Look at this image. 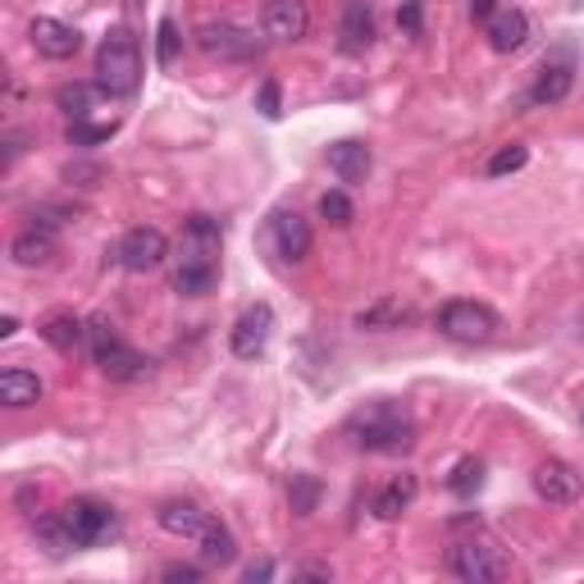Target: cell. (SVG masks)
<instances>
[{"mask_svg": "<svg viewBox=\"0 0 584 584\" xmlns=\"http://www.w3.org/2000/svg\"><path fill=\"white\" fill-rule=\"evenodd\" d=\"M347 434L366 452H407L416 443V420L393 402H375L347 420Z\"/></svg>", "mask_w": 584, "mask_h": 584, "instance_id": "obj_1", "label": "cell"}, {"mask_svg": "<svg viewBox=\"0 0 584 584\" xmlns=\"http://www.w3.org/2000/svg\"><path fill=\"white\" fill-rule=\"evenodd\" d=\"M142 83V51L129 28H110L96 47V88L110 96H129Z\"/></svg>", "mask_w": 584, "mask_h": 584, "instance_id": "obj_2", "label": "cell"}, {"mask_svg": "<svg viewBox=\"0 0 584 584\" xmlns=\"http://www.w3.org/2000/svg\"><path fill=\"white\" fill-rule=\"evenodd\" d=\"M88 342H92V361H96V370L105 379H114V383H137V379L151 375V361L142 352H133V347L120 338V329H114L105 316L88 320Z\"/></svg>", "mask_w": 584, "mask_h": 584, "instance_id": "obj_3", "label": "cell"}, {"mask_svg": "<svg viewBox=\"0 0 584 584\" xmlns=\"http://www.w3.org/2000/svg\"><path fill=\"white\" fill-rule=\"evenodd\" d=\"M439 334L443 338H452V342H465V347H475V342H493L498 338V329H502V320H498V310H489L484 301H448L443 310H439Z\"/></svg>", "mask_w": 584, "mask_h": 584, "instance_id": "obj_4", "label": "cell"}, {"mask_svg": "<svg viewBox=\"0 0 584 584\" xmlns=\"http://www.w3.org/2000/svg\"><path fill=\"white\" fill-rule=\"evenodd\" d=\"M448 571L457 580H465V584H493V580H508L512 575V562L502 557L493 543L465 539V543H457V549L448 553Z\"/></svg>", "mask_w": 584, "mask_h": 584, "instance_id": "obj_5", "label": "cell"}, {"mask_svg": "<svg viewBox=\"0 0 584 584\" xmlns=\"http://www.w3.org/2000/svg\"><path fill=\"white\" fill-rule=\"evenodd\" d=\"M60 516H64V525H69V534H73L78 549H96V543H105L114 534V525H120V516H114L110 502H96V498H73V502H64Z\"/></svg>", "mask_w": 584, "mask_h": 584, "instance_id": "obj_6", "label": "cell"}, {"mask_svg": "<svg viewBox=\"0 0 584 584\" xmlns=\"http://www.w3.org/2000/svg\"><path fill=\"white\" fill-rule=\"evenodd\" d=\"M269 334H275V310H269L265 301L247 306L243 316H238V325L228 329L233 357H238V361H256V357L265 352V347H269Z\"/></svg>", "mask_w": 584, "mask_h": 584, "instance_id": "obj_7", "label": "cell"}, {"mask_svg": "<svg viewBox=\"0 0 584 584\" xmlns=\"http://www.w3.org/2000/svg\"><path fill=\"white\" fill-rule=\"evenodd\" d=\"M165 256H170V238L151 224H137L120 238V265L133 269V275H146V269L165 265Z\"/></svg>", "mask_w": 584, "mask_h": 584, "instance_id": "obj_8", "label": "cell"}, {"mask_svg": "<svg viewBox=\"0 0 584 584\" xmlns=\"http://www.w3.org/2000/svg\"><path fill=\"white\" fill-rule=\"evenodd\" d=\"M530 480H534V493H539L543 502H553V508H571V502L584 493L580 471H575V465H566V461H557V457L539 461Z\"/></svg>", "mask_w": 584, "mask_h": 584, "instance_id": "obj_9", "label": "cell"}, {"mask_svg": "<svg viewBox=\"0 0 584 584\" xmlns=\"http://www.w3.org/2000/svg\"><path fill=\"white\" fill-rule=\"evenodd\" d=\"M197 47L211 55V60H252L256 55V37L238 23H206L197 32Z\"/></svg>", "mask_w": 584, "mask_h": 584, "instance_id": "obj_10", "label": "cell"}, {"mask_svg": "<svg viewBox=\"0 0 584 584\" xmlns=\"http://www.w3.org/2000/svg\"><path fill=\"white\" fill-rule=\"evenodd\" d=\"M260 28H265V37H275V42H301V37L310 32L306 0H265Z\"/></svg>", "mask_w": 584, "mask_h": 584, "instance_id": "obj_11", "label": "cell"}, {"mask_svg": "<svg viewBox=\"0 0 584 584\" xmlns=\"http://www.w3.org/2000/svg\"><path fill=\"white\" fill-rule=\"evenodd\" d=\"M28 37H32L37 55H47V60H73V55H78V47H83V32L69 28L64 19H51V14L32 19Z\"/></svg>", "mask_w": 584, "mask_h": 584, "instance_id": "obj_12", "label": "cell"}, {"mask_svg": "<svg viewBox=\"0 0 584 584\" xmlns=\"http://www.w3.org/2000/svg\"><path fill=\"white\" fill-rule=\"evenodd\" d=\"M375 42V10L370 0H347L342 23H338V51L342 55H366Z\"/></svg>", "mask_w": 584, "mask_h": 584, "instance_id": "obj_13", "label": "cell"}, {"mask_svg": "<svg viewBox=\"0 0 584 584\" xmlns=\"http://www.w3.org/2000/svg\"><path fill=\"white\" fill-rule=\"evenodd\" d=\"M155 521H161V530L178 534V539H202L211 530V512H202L197 502H187V498H170L161 502V512H155Z\"/></svg>", "mask_w": 584, "mask_h": 584, "instance_id": "obj_14", "label": "cell"}, {"mask_svg": "<svg viewBox=\"0 0 584 584\" xmlns=\"http://www.w3.org/2000/svg\"><path fill=\"white\" fill-rule=\"evenodd\" d=\"M310 224L297 215V211H279L275 215V247H279V256L288 260V265H301L306 256H310Z\"/></svg>", "mask_w": 584, "mask_h": 584, "instance_id": "obj_15", "label": "cell"}, {"mask_svg": "<svg viewBox=\"0 0 584 584\" xmlns=\"http://www.w3.org/2000/svg\"><path fill=\"white\" fill-rule=\"evenodd\" d=\"M484 32H489V47L498 55H512V51H521L530 42V19H525V10H498L484 23Z\"/></svg>", "mask_w": 584, "mask_h": 584, "instance_id": "obj_16", "label": "cell"}, {"mask_svg": "<svg viewBox=\"0 0 584 584\" xmlns=\"http://www.w3.org/2000/svg\"><path fill=\"white\" fill-rule=\"evenodd\" d=\"M47 393V383L37 379L32 370L23 366H10V370H0V402H6L10 411H23V407H37Z\"/></svg>", "mask_w": 584, "mask_h": 584, "instance_id": "obj_17", "label": "cell"}, {"mask_svg": "<svg viewBox=\"0 0 584 584\" xmlns=\"http://www.w3.org/2000/svg\"><path fill=\"white\" fill-rule=\"evenodd\" d=\"M370 165H375V155H370V146L357 142V137H347V142H334V146H329V170H334L342 183H366Z\"/></svg>", "mask_w": 584, "mask_h": 584, "instance_id": "obj_18", "label": "cell"}, {"mask_svg": "<svg viewBox=\"0 0 584 584\" xmlns=\"http://www.w3.org/2000/svg\"><path fill=\"white\" fill-rule=\"evenodd\" d=\"M51 256H55V233H51V228H42V224L23 228L19 238L10 243V260H14V265H23V269L51 265Z\"/></svg>", "mask_w": 584, "mask_h": 584, "instance_id": "obj_19", "label": "cell"}, {"mask_svg": "<svg viewBox=\"0 0 584 584\" xmlns=\"http://www.w3.org/2000/svg\"><path fill=\"white\" fill-rule=\"evenodd\" d=\"M416 493H420V480L411 475V471H402V475H393L379 493H375V516L379 521H398L411 502H416Z\"/></svg>", "mask_w": 584, "mask_h": 584, "instance_id": "obj_20", "label": "cell"}, {"mask_svg": "<svg viewBox=\"0 0 584 584\" xmlns=\"http://www.w3.org/2000/svg\"><path fill=\"white\" fill-rule=\"evenodd\" d=\"M411 320V306L402 297H379L366 310H357V329L366 334H383V329H402Z\"/></svg>", "mask_w": 584, "mask_h": 584, "instance_id": "obj_21", "label": "cell"}, {"mask_svg": "<svg viewBox=\"0 0 584 584\" xmlns=\"http://www.w3.org/2000/svg\"><path fill=\"white\" fill-rule=\"evenodd\" d=\"M174 288L183 297H206L215 288V256H202V252H187L178 275H174Z\"/></svg>", "mask_w": 584, "mask_h": 584, "instance_id": "obj_22", "label": "cell"}, {"mask_svg": "<svg viewBox=\"0 0 584 584\" xmlns=\"http://www.w3.org/2000/svg\"><path fill=\"white\" fill-rule=\"evenodd\" d=\"M571 88H575V73H571V64H549L539 78H534V88H530V105H557V101H566L571 96Z\"/></svg>", "mask_w": 584, "mask_h": 584, "instance_id": "obj_23", "label": "cell"}, {"mask_svg": "<svg viewBox=\"0 0 584 584\" xmlns=\"http://www.w3.org/2000/svg\"><path fill=\"white\" fill-rule=\"evenodd\" d=\"M197 543H202V562L206 566H233V562H238V539H233L228 525H219V521H211V530Z\"/></svg>", "mask_w": 584, "mask_h": 584, "instance_id": "obj_24", "label": "cell"}, {"mask_svg": "<svg viewBox=\"0 0 584 584\" xmlns=\"http://www.w3.org/2000/svg\"><path fill=\"white\" fill-rule=\"evenodd\" d=\"M42 338L55 347V352H78V342H83L88 338V325L83 320H78V316H51L47 325H42Z\"/></svg>", "mask_w": 584, "mask_h": 584, "instance_id": "obj_25", "label": "cell"}, {"mask_svg": "<svg viewBox=\"0 0 584 584\" xmlns=\"http://www.w3.org/2000/svg\"><path fill=\"white\" fill-rule=\"evenodd\" d=\"M183 55V37H178V23L165 14L161 23H155V64L161 69H174Z\"/></svg>", "mask_w": 584, "mask_h": 584, "instance_id": "obj_26", "label": "cell"}, {"mask_svg": "<svg viewBox=\"0 0 584 584\" xmlns=\"http://www.w3.org/2000/svg\"><path fill=\"white\" fill-rule=\"evenodd\" d=\"M187 252L215 256V252H219V219H211V215H192V219H187Z\"/></svg>", "mask_w": 584, "mask_h": 584, "instance_id": "obj_27", "label": "cell"}, {"mask_svg": "<svg viewBox=\"0 0 584 584\" xmlns=\"http://www.w3.org/2000/svg\"><path fill=\"white\" fill-rule=\"evenodd\" d=\"M480 484H484V465H480L475 457H461V461L452 465V475H448V489H452L457 498H471Z\"/></svg>", "mask_w": 584, "mask_h": 584, "instance_id": "obj_28", "label": "cell"}, {"mask_svg": "<svg viewBox=\"0 0 584 584\" xmlns=\"http://www.w3.org/2000/svg\"><path fill=\"white\" fill-rule=\"evenodd\" d=\"M525 161H530V151H525L521 142H512V146H502V151H493V155H489L484 174H489V178H508V174L525 170Z\"/></svg>", "mask_w": 584, "mask_h": 584, "instance_id": "obj_29", "label": "cell"}, {"mask_svg": "<svg viewBox=\"0 0 584 584\" xmlns=\"http://www.w3.org/2000/svg\"><path fill=\"white\" fill-rule=\"evenodd\" d=\"M320 215L334 228H347V224L357 219V206H352V197H347V192H325V197H320Z\"/></svg>", "mask_w": 584, "mask_h": 584, "instance_id": "obj_30", "label": "cell"}, {"mask_svg": "<svg viewBox=\"0 0 584 584\" xmlns=\"http://www.w3.org/2000/svg\"><path fill=\"white\" fill-rule=\"evenodd\" d=\"M288 498H293V512L297 516H310V512H316V502H320V484L310 480V475H293Z\"/></svg>", "mask_w": 584, "mask_h": 584, "instance_id": "obj_31", "label": "cell"}, {"mask_svg": "<svg viewBox=\"0 0 584 584\" xmlns=\"http://www.w3.org/2000/svg\"><path fill=\"white\" fill-rule=\"evenodd\" d=\"M55 105H60V110H69L73 120H83V114L92 110V88L69 83V88H60V92H55Z\"/></svg>", "mask_w": 584, "mask_h": 584, "instance_id": "obj_32", "label": "cell"}, {"mask_svg": "<svg viewBox=\"0 0 584 584\" xmlns=\"http://www.w3.org/2000/svg\"><path fill=\"white\" fill-rule=\"evenodd\" d=\"M110 133H114V124H96V129H92V124H73V129H69V142H73V146H88V142H105Z\"/></svg>", "mask_w": 584, "mask_h": 584, "instance_id": "obj_33", "label": "cell"}, {"mask_svg": "<svg viewBox=\"0 0 584 584\" xmlns=\"http://www.w3.org/2000/svg\"><path fill=\"white\" fill-rule=\"evenodd\" d=\"M165 580H170V584H197V580H202V566L174 562V566H165Z\"/></svg>", "mask_w": 584, "mask_h": 584, "instance_id": "obj_34", "label": "cell"}, {"mask_svg": "<svg viewBox=\"0 0 584 584\" xmlns=\"http://www.w3.org/2000/svg\"><path fill=\"white\" fill-rule=\"evenodd\" d=\"M260 110L269 114V120H279V83H265L260 88Z\"/></svg>", "mask_w": 584, "mask_h": 584, "instance_id": "obj_35", "label": "cell"}, {"mask_svg": "<svg viewBox=\"0 0 584 584\" xmlns=\"http://www.w3.org/2000/svg\"><path fill=\"white\" fill-rule=\"evenodd\" d=\"M293 580H334V571H329V566H316V562H306V566L293 571Z\"/></svg>", "mask_w": 584, "mask_h": 584, "instance_id": "obj_36", "label": "cell"}, {"mask_svg": "<svg viewBox=\"0 0 584 584\" xmlns=\"http://www.w3.org/2000/svg\"><path fill=\"white\" fill-rule=\"evenodd\" d=\"M269 575H275V562H252V566L243 571V580H247V584H256V580H269Z\"/></svg>", "mask_w": 584, "mask_h": 584, "instance_id": "obj_37", "label": "cell"}, {"mask_svg": "<svg viewBox=\"0 0 584 584\" xmlns=\"http://www.w3.org/2000/svg\"><path fill=\"white\" fill-rule=\"evenodd\" d=\"M398 23H402L407 32H420V6H407V10L398 14Z\"/></svg>", "mask_w": 584, "mask_h": 584, "instance_id": "obj_38", "label": "cell"}, {"mask_svg": "<svg viewBox=\"0 0 584 584\" xmlns=\"http://www.w3.org/2000/svg\"><path fill=\"white\" fill-rule=\"evenodd\" d=\"M471 14H475V19H484V23H489V19H493V14H498V10H493V0H471Z\"/></svg>", "mask_w": 584, "mask_h": 584, "instance_id": "obj_39", "label": "cell"}, {"mask_svg": "<svg viewBox=\"0 0 584 584\" xmlns=\"http://www.w3.org/2000/svg\"><path fill=\"white\" fill-rule=\"evenodd\" d=\"M14 329H19V320H14V316L0 320V338H14Z\"/></svg>", "mask_w": 584, "mask_h": 584, "instance_id": "obj_40", "label": "cell"}]
</instances>
